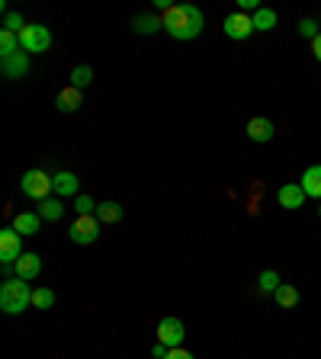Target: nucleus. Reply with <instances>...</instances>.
Wrapping results in <instances>:
<instances>
[{
    "mask_svg": "<svg viewBox=\"0 0 321 359\" xmlns=\"http://www.w3.org/2000/svg\"><path fill=\"white\" fill-rule=\"evenodd\" d=\"M161 22H164V32L171 39H177V42H190V39H196L202 32L206 16H202V10L193 7V4H173L171 10H164Z\"/></svg>",
    "mask_w": 321,
    "mask_h": 359,
    "instance_id": "obj_1",
    "label": "nucleus"
},
{
    "mask_svg": "<svg viewBox=\"0 0 321 359\" xmlns=\"http://www.w3.org/2000/svg\"><path fill=\"white\" fill-rule=\"evenodd\" d=\"M30 305H32V285L26 279L13 276L0 285V308H4V314H22Z\"/></svg>",
    "mask_w": 321,
    "mask_h": 359,
    "instance_id": "obj_2",
    "label": "nucleus"
},
{
    "mask_svg": "<svg viewBox=\"0 0 321 359\" xmlns=\"http://www.w3.org/2000/svg\"><path fill=\"white\" fill-rule=\"evenodd\" d=\"M20 187H22V193L36 202H45L48 196H55V183L45 170H26L20 180Z\"/></svg>",
    "mask_w": 321,
    "mask_h": 359,
    "instance_id": "obj_3",
    "label": "nucleus"
},
{
    "mask_svg": "<svg viewBox=\"0 0 321 359\" xmlns=\"http://www.w3.org/2000/svg\"><path fill=\"white\" fill-rule=\"evenodd\" d=\"M20 45H22V52L42 55V52L52 48V32L45 29L42 22H30V26L20 32Z\"/></svg>",
    "mask_w": 321,
    "mask_h": 359,
    "instance_id": "obj_4",
    "label": "nucleus"
},
{
    "mask_svg": "<svg viewBox=\"0 0 321 359\" xmlns=\"http://www.w3.org/2000/svg\"><path fill=\"white\" fill-rule=\"evenodd\" d=\"M67 238L74 244H93L100 238V218L97 215H77L67 228Z\"/></svg>",
    "mask_w": 321,
    "mask_h": 359,
    "instance_id": "obj_5",
    "label": "nucleus"
},
{
    "mask_svg": "<svg viewBox=\"0 0 321 359\" xmlns=\"http://www.w3.org/2000/svg\"><path fill=\"white\" fill-rule=\"evenodd\" d=\"M22 254H26V250H22V234L16 231L13 224L4 228V231H0V260H4V266H13Z\"/></svg>",
    "mask_w": 321,
    "mask_h": 359,
    "instance_id": "obj_6",
    "label": "nucleus"
},
{
    "mask_svg": "<svg viewBox=\"0 0 321 359\" xmlns=\"http://www.w3.org/2000/svg\"><path fill=\"white\" fill-rule=\"evenodd\" d=\"M183 337H187V330H183L180 318H161V324H157V344L177 350V346H183Z\"/></svg>",
    "mask_w": 321,
    "mask_h": 359,
    "instance_id": "obj_7",
    "label": "nucleus"
},
{
    "mask_svg": "<svg viewBox=\"0 0 321 359\" xmlns=\"http://www.w3.org/2000/svg\"><path fill=\"white\" fill-rule=\"evenodd\" d=\"M222 29H225V36L235 39V42H241V39H247L251 32H257L254 29V16L251 13H228L225 22H222Z\"/></svg>",
    "mask_w": 321,
    "mask_h": 359,
    "instance_id": "obj_8",
    "label": "nucleus"
},
{
    "mask_svg": "<svg viewBox=\"0 0 321 359\" xmlns=\"http://www.w3.org/2000/svg\"><path fill=\"white\" fill-rule=\"evenodd\" d=\"M0 74L7 81H20L30 74V52H16L10 58H0Z\"/></svg>",
    "mask_w": 321,
    "mask_h": 359,
    "instance_id": "obj_9",
    "label": "nucleus"
},
{
    "mask_svg": "<svg viewBox=\"0 0 321 359\" xmlns=\"http://www.w3.org/2000/svg\"><path fill=\"white\" fill-rule=\"evenodd\" d=\"M277 199H280V205H283V209L296 212V209H302V202H306L308 196H306V189H302V183H283V187H280V193H277Z\"/></svg>",
    "mask_w": 321,
    "mask_h": 359,
    "instance_id": "obj_10",
    "label": "nucleus"
},
{
    "mask_svg": "<svg viewBox=\"0 0 321 359\" xmlns=\"http://www.w3.org/2000/svg\"><path fill=\"white\" fill-rule=\"evenodd\" d=\"M13 273H16L20 279H26V283L39 279V273H42V257H39V254H30V250H26V254H22L20 260L13 263Z\"/></svg>",
    "mask_w": 321,
    "mask_h": 359,
    "instance_id": "obj_11",
    "label": "nucleus"
},
{
    "mask_svg": "<svg viewBox=\"0 0 321 359\" xmlns=\"http://www.w3.org/2000/svg\"><path fill=\"white\" fill-rule=\"evenodd\" d=\"M273 135H277V128H273V122L267 119V116H257V119L247 122V138L257 144H267L273 142Z\"/></svg>",
    "mask_w": 321,
    "mask_h": 359,
    "instance_id": "obj_12",
    "label": "nucleus"
},
{
    "mask_svg": "<svg viewBox=\"0 0 321 359\" xmlns=\"http://www.w3.org/2000/svg\"><path fill=\"white\" fill-rule=\"evenodd\" d=\"M52 183H55V196H58V199H67V196H74L77 199V187H81V180H77L74 173L61 170L58 177H52Z\"/></svg>",
    "mask_w": 321,
    "mask_h": 359,
    "instance_id": "obj_13",
    "label": "nucleus"
},
{
    "mask_svg": "<svg viewBox=\"0 0 321 359\" xmlns=\"http://www.w3.org/2000/svg\"><path fill=\"white\" fill-rule=\"evenodd\" d=\"M13 228L22 238H30V234H36L39 228H42V215H39V212H20V215L13 218Z\"/></svg>",
    "mask_w": 321,
    "mask_h": 359,
    "instance_id": "obj_14",
    "label": "nucleus"
},
{
    "mask_svg": "<svg viewBox=\"0 0 321 359\" xmlns=\"http://www.w3.org/2000/svg\"><path fill=\"white\" fill-rule=\"evenodd\" d=\"M81 103H84V97H81V90H77V87H65L58 97H55L58 112H77V109H81Z\"/></svg>",
    "mask_w": 321,
    "mask_h": 359,
    "instance_id": "obj_15",
    "label": "nucleus"
},
{
    "mask_svg": "<svg viewBox=\"0 0 321 359\" xmlns=\"http://www.w3.org/2000/svg\"><path fill=\"white\" fill-rule=\"evenodd\" d=\"M302 189H306L308 199L321 202V164H312L306 173H302Z\"/></svg>",
    "mask_w": 321,
    "mask_h": 359,
    "instance_id": "obj_16",
    "label": "nucleus"
},
{
    "mask_svg": "<svg viewBox=\"0 0 321 359\" xmlns=\"http://www.w3.org/2000/svg\"><path fill=\"white\" fill-rule=\"evenodd\" d=\"M39 215H42V222H61V215H65V205H61L58 196H48L45 202H39Z\"/></svg>",
    "mask_w": 321,
    "mask_h": 359,
    "instance_id": "obj_17",
    "label": "nucleus"
},
{
    "mask_svg": "<svg viewBox=\"0 0 321 359\" xmlns=\"http://www.w3.org/2000/svg\"><path fill=\"white\" fill-rule=\"evenodd\" d=\"M132 29L138 32V36H151V32L164 29V22H161V16H151V13H142L132 20Z\"/></svg>",
    "mask_w": 321,
    "mask_h": 359,
    "instance_id": "obj_18",
    "label": "nucleus"
},
{
    "mask_svg": "<svg viewBox=\"0 0 321 359\" xmlns=\"http://www.w3.org/2000/svg\"><path fill=\"white\" fill-rule=\"evenodd\" d=\"M97 218L103 224H116L122 218V205H119V202H112V199L100 202V205H97Z\"/></svg>",
    "mask_w": 321,
    "mask_h": 359,
    "instance_id": "obj_19",
    "label": "nucleus"
},
{
    "mask_svg": "<svg viewBox=\"0 0 321 359\" xmlns=\"http://www.w3.org/2000/svg\"><path fill=\"white\" fill-rule=\"evenodd\" d=\"M16 52H22L20 36H16V32L0 29V58H10V55H16Z\"/></svg>",
    "mask_w": 321,
    "mask_h": 359,
    "instance_id": "obj_20",
    "label": "nucleus"
},
{
    "mask_svg": "<svg viewBox=\"0 0 321 359\" xmlns=\"http://www.w3.org/2000/svg\"><path fill=\"white\" fill-rule=\"evenodd\" d=\"M277 26V10H270V7H261L254 13V29L257 32H270Z\"/></svg>",
    "mask_w": 321,
    "mask_h": 359,
    "instance_id": "obj_21",
    "label": "nucleus"
},
{
    "mask_svg": "<svg viewBox=\"0 0 321 359\" xmlns=\"http://www.w3.org/2000/svg\"><path fill=\"white\" fill-rule=\"evenodd\" d=\"M273 299H277L280 308H296V302H299V292L292 289L289 283H283L277 292H273Z\"/></svg>",
    "mask_w": 321,
    "mask_h": 359,
    "instance_id": "obj_22",
    "label": "nucleus"
},
{
    "mask_svg": "<svg viewBox=\"0 0 321 359\" xmlns=\"http://www.w3.org/2000/svg\"><path fill=\"white\" fill-rule=\"evenodd\" d=\"M55 305V292L52 289H32V308H42V311H48V308Z\"/></svg>",
    "mask_w": 321,
    "mask_h": 359,
    "instance_id": "obj_23",
    "label": "nucleus"
},
{
    "mask_svg": "<svg viewBox=\"0 0 321 359\" xmlns=\"http://www.w3.org/2000/svg\"><path fill=\"white\" fill-rule=\"evenodd\" d=\"M93 81V71H90L87 65H77L74 71H71V87H77V90H84L87 83Z\"/></svg>",
    "mask_w": 321,
    "mask_h": 359,
    "instance_id": "obj_24",
    "label": "nucleus"
},
{
    "mask_svg": "<svg viewBox=\"0 0 321 359\" xmlns=\"http://www.w3.org/2000/svg\"><path fill=\"white\" fill-rule=\"evenodd\" d=\"M280 285H283V283H280V273H277V269H263V273H261V292L273 295Z\"/></svg>",
    "mask_w": 321,
    "mask_h": 359,
    "instance_id": "obj_25",
    "label": "nucleus"
},
{
    "mask_svg": "<svg viewBox=\"0 0 321 359\" xmlns=\"http://www.w3.org/2000/svg\"><path fill=\"white\" fill-rule=\"evenodd\" d=\"M26 26H30V22H22L20 13H13V10H7V13H4V29H7V32H16V36H20Z\"/></svg>",
    "mask_w": 321,
    "mask_h": 359,
    "instance_id": "obj_26",
    "label": "nucleus"
},
{
    "mask_svg": "<svg viewBox=\"0 0 321 359\" xmlns=\"http://www.w3.org/2000/svg\"><path fill=\"white\" fill-rule=\"evenodd\" d=\"M97 205H100V202H93L90 196H77V199H74V212H77V215H93V212H97Z\"/></svg>",
    "mask_w": 321,
    "mask_h": 359,
    "instance_id": "obj_27",
    "label": "nucleus"
},
{
    "mask_svg": "<svg viewBox=\"0 0 321 359\" xmlns=\"http://www.w3.org/2000/svg\"><path fill=\"white\" fill-rule=\"evenodd\" d=\"M318 22H315V20H302L299 22V36H306V39H315V36H318Z\"/></svg>",
    "mask_w": 321,
    "mask_h": 359,
    "instance_id": "obj_28",
    "label": "nucleus"
},
{
    "mask_svg": "<svg viewBox=\"0 0 321 359\" xmlns=\"http://www.w3.org/2000/svg\"><path fill=\"white\" fill-rule=\"evenodd\" d=\"M164 359H196V356H193V353H187L183 346H177V350H171Z\"/></svg>",
    "mask_w": 321,
    "mask_h": 359,
    "instance_id": "obj_29",
    "label": "nucleus"
},
{
    "mask_svg": "<svg viewBox=\"0 0 321 359\" xmlns=\"http://www.w3.org/2000/svg\"><path fill=\"white\" fill-rule=\"evenodd\" d=\"M167 353H171V346H164V344H155V346H151V356H155V359H164Z\"/></svg>",
    "mask_w": 321,
    "mask_h": 359,
    "instance_id": "obj_30",
    "label": "nucleus"
},
{
    "mask_svg": "<svg viewBox=\"0 0 321 359\" xmlns=\"http://www.w3.org/2000/svg\"><path fill=\"white\" fill-rule=\"evenodd\" d=\"M312 52H315V61H318V65H321V32L312 39Z\"/></svg>",
    "mask_w": 321,
    "mask_h": 359,
    "instance_id": "obj_31",
    "label": "nucleus"
},
{
    "mask_svg": "<svg viewBox=\"0 0 321 359\" xmlns=\"http://www.w3.org/2000/svg\"><path fill=\"white\" fill-rule=\"evenodd\" d=\"M318 215H321V205H318Z\"/></svg>",
    "mask_w": 321,
    "mask_h": 359,
    "instance_id": "obj_32",
    "label": "nucleus"
}]
</instances>
